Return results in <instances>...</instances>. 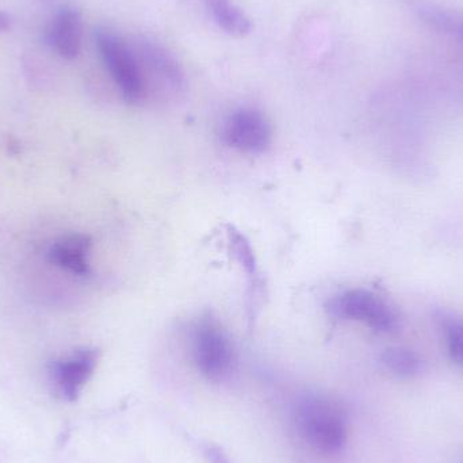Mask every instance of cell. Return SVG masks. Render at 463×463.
Listing matches in <instances>:
<instances>
[{"instance_id":"cell-12","label":"cell","mask_w":463,"mask_h":463,"mask_svg":"<svg viewBox=\"0 0 463 463\" xmlns=\"http://www.w3.org/2000/svg\"><path fill=\"white\" fill-rule=\"evenodd\" d=\"M420 18L434 29L448 34L457 35L463 41V15L453 14L434 5H420L416 7Z\"/></svg>"},{"instance_id":"cell-5","label":"cell","mask_w":463,"mask_h":463,"mask_svg":"<svg viewBox=\"0 0 463 463\" xmlns=\"http://www.w3.org/2000/svg\"><path fill=\"white\" fill-rule=\"evenodd\" d=\"M222 141L245 154H263L271 146V124L261 111L239 109L225 121Z\"/></svg>"},{"instance_id":"cell-3","label":"cell","mask_w":463,"mask_h":463,"mask_svg":"<svg viewBox=\"0 0 463 463\" xmlns=\"http://www.w3.org/2000/svg\"><path fill=\"white\" fill-rule=\"evenodd\" d=\"M95 43L124 99L128 103L140 102L146 81L135 51L119 35L106 29L95 32Z\"/></svg>"},{"instance_id":"cell-9","label":"cell","mask_w":463,"mask_h":463,"mask_svg":"<svg viewBox=\"0 0 463 463\" xmlns=\"http://www.w3.org/2000/svg\"><path fill=\"white\" fill-rule=\"evenodd\" d=\"M90 248L91 239L87 234H67L52 245L49 259L73 274L86 275L90 272Z\"/></svg>"},{"instance_id":"cell-4","label":"cell","mask_w":463,"mask_h":463,"mask_svg":"<svg viewBox=\"0 0 463 463\" xmlns=\"http://www.w3.org/2000/svg\"><path fill=\"white\" fill-rule=\"evenodd\" d=\"M326 309L334 317L359 321L375 331H393L399 326L396 310L377 294L364 288H353L337 294L328 302Z\"/></svg>"},{"instance_id":"cell-2","label":"cell","mask_w":463,"mask_h":463,"mask_svg":"<svg viewBox=\"0 0 463 463\" xmlns=\"http://www.w3.org/2000/svg\"><path fill=\"white\" fill-rule=\"evenodd\" d=\"M192 350L195 366L203 377L214 383L230 377L236 362L234 348L230 335L216 318L203 316L195 321Z\"/></svg>"},{"instance_id":"cell-10","label":"cell","mask_w":463,"mask_h":463,"mask_svg":"<svg viewBox=\"0 0 463 463\" xmlns=\"http://www.w3.org/2000/svg\"><path fill=\"white\" fill-rule=\"evenodd\" d=\"M206 7L214 22L228 34L242 37L252 29L250 18L231 0H206Z\"/></svg>"},{"instance_id":"cell-15","label":"cell","mask_w":463,"mask_h":463,"mask_svg":"<svg viewBox=\"0 0 463 463\" xmlns=\"http://www.w3.org/2000/svg\"><path fill=\"white\" fill-rule=\"evenodd\" d=\"M206 457H208L211 463H232L224 451L220 450L219 448H209L206 450Z\"/></svg>"},{"instance_id":"cell-7","label":"cell","mask_w":463,"mask_h":463,"mask_svg":"<svg viewBox=\"0 0 463 463\" xmlns=\"http://www.w3.org/2000/svg\"><path fill=\"white\" fill-rule=\"evenodd\" d=\"M83 38V22L79 11L73 7L60 8L46 30V43L65 60L79 56Z\"/></svg>"},{"instance_id":"cell-8","label":"cell","mask_w":463,"mask_h":463,"mask_svg":"<svg viewBox=\"0 0 463 463\" xmlns=\"http://www.w3.org/2000/svg\"><path fill=\"white\" fill-rule=\"evenodd\" d=\"M138 61L146 64L152 75L157 76L173 89L179 90L184 84V73L173 53L155 41L141 40L137 46Z\"/></svg>"},{"instance_id":"cell-6","label":"cell","mask_w":463,"mask_h":463,"mask_svg":"<svg viewBox=\"0 0 463 463\" xmlns=\"http://www.w3.org/2000/svg\"><path fill=\"white\" fill-rule=\"evenodd\" d=\"M98 364V351L94 348H81L72 355L57 362L52 377L54 386L62 399L73 402L78 399Z\"/></svg>"},{"instance_id":"cell-13","label":"cell","mask_w":463,"mask_h":463,"mask_svg":"<svg viewBox=\"0 0 463 463\" xmlns=\"http://www.w3.org/2000/svg\"><path fill=\"white\" fill-rule=\"evenodd\" d=\"M449 351L457 364L463 366V320L454 316L442 315L440 317Z\"/></svg>"},{"instance_id":"cell-16","label":"cell","mask_w":463,"mask_h":463,"mask_svg":"<svg viewBox=\"0 0 463 463\" xmlns=\"http://www.w3.org/2000/svg\"><path fill=\"white\" fill-rule=\"evenodd\" d=\"M10 26V18L0 11V32H5Z\"/></svg>"},{"instance_id":"cell-11","label":"cell","mask_w":463,"mask_h":463,"mask_svg":"<svg viewBox=\"0 0 463 463\" xmlns=\"http://www.w3.org/2000/svg\"><path fill=\"white\" fill-rule=\"evenodd\" d=\"M383 366L402 378H411L421 372V359L413 351L402 347H392L381 355Z\"/></svg>"},{"instance_id":"cell-14","label":"cell","mask_w":463,"mask_h":463,"mask_svg":"<svg viewBox=\"0 0 463 463\" xmlns=\"http://www.w3.org/2000/svg\"><path fill=\"white\" fill-rule=\"evenodd\" d=\"M228 240H230L232 255L244 267L248 274H255V253H253L252 247L245 239L244 234L240 233L239 231L230 230L228 231Z\"/></svg>"},{"instance_id":"cell-1","label":"cell","mask_w":463,"mask_h":463,"mask_svg":"<svg viewBox=\"0 0 463 463\" xmlns=\"http://www.w3.org/2000/svg\"><path fill=\"white\" fill-rule=\"evenodd\" d=\"M302 439L320 454L340 453L347 442V419L337 402L326 397H307L296 411Z\"/></svg>"}]
</instances>
